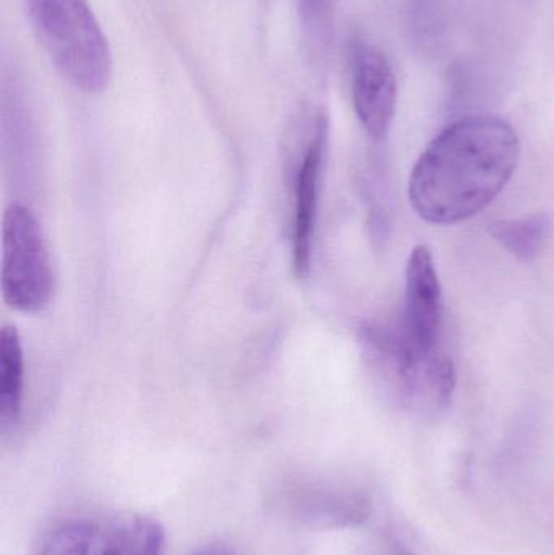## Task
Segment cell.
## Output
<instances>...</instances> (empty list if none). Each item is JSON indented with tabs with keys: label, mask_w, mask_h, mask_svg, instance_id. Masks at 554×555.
<instances>
[{
	"label": "cell",
	"mask_w": 554,
	"mask_h": 555,
	"mask_svg": "<svg viewBox=\"0 0 554 555\" xmlns=\"http://www.w3.org/2000/svg\"><path fill=\"white\" fill-rule=\"evenodd\" d=\"M519 159L516 130L491 116L451 124L413 168L409 197L433 224H455L484 211L506 188Z\"/></svg>",
	"instance_id": "1"
},
{
	"label": "cell",
	"mask_w": 554,
	"mask_h": 555,
	"mask_svg": "<svg viewBox=\"0 0 554 555\" xmlns=\"http://www.w3.org/2000/svg\"><path fill=\"white\" fill-rule=\"evenodd\" d=\"M59 74L77 90L100 93L113 74L109 42L87 0H23Z\"/></svg>",
	"instance_id": "2"
},
{
	"label": "cell",
	"mask_w": 554,
	"mask_h": 555,
	"mask_svg": "<svg viewBox=\"0 0 554 555\" xmlns=\"http://www.w3.org/2000/svg\"><path fill=\"white\" fill-rule=\"evenodd\" d=\"M363 339L403 410L416 416L433 417L451 406L458 374L454 362L442 349L410 351L389 335L383 323L368 325Z\"/></svg>",
	"instance_id": "3"
},
{
	"label": "cell",
	"mask_w": 554,
	"mask_h": 555,
	"mask_svg": "<svg viewBox=\"0 0 554 555\" xmlns=\"http://www.w3.org/2000/svg\"><path fill=\"white\" fill-rule=\"evenodd\" d=\"M267 504L276 517L309 530L358 528L373 514L363 486L315 476H293L273 486Z\"/></svg>",
	"instance_id": "4"
},
{
	"label": "cell",
	"mask_w": 554,
	"mask_h": 555,
	"mask_svg": "<svg viewBox=\"0 0 554 555\" xmlns=\"http://www.w3.org/2000/svg\"><path fill=\"white\" fill-rule=\"evenodd\" d=\"M0 287L3 302L23 313L44 309L54 289L41 227L23 205H12L3 214Z\"/></svg>",
	"instance_id": "5"
},
{
	"label": "cell",
	"mask_w": 554,
	"mask_h": 555,
	"mask_svg": "<svg viewBox=\"0 0 554 555\" xmlns=\"http://www.w3.org/2000/svg\"><path fill=\"white\" fill-rule=\"evenodd\" d=\"M396 341L413 352L439 349L442 289L435 260L426 246H416L405 267V294L399 319L384 323Z\"/></svg>",
	"instance_id": "6"
},
{
	"label": "cell",
	"mask_w": 554,
	"mask_h": 555,
	"mask_svg": "<svg viewBox=\"0 0 554 555\" xmlns=\"http://www.w3.org/2000/svg\"><path fill=\"white\" fill-rule=\"evenodd\" d=\"M328 124L324 113L312 117L311 133L302 153L293 192L292 250L296 276L305 280L311 269L312 237L318 217L321 172L327 145Z\"/></svg>",
	"instance_id": "7"
},
{
	"label": "cell",
	"mask_w": 554,
	"mask_h": 555,
	"mask_svg": "<svg viewBox=\"0 0 554 555\" xmlns=\"http://www.w3.org/2000/svg\"><path fill=\"white\" fill-rule=\"evenodd\" d=\"M351 98L355 113L368 135L384 139L396 116L397 81L389 62L373 46L355 49Z\"/></svg>",
	"instance_id": "8"
},
{
	"label": "cell",
	"mask_w": 554,
	"mask_h": 555,
	"mask_svg": "<svg viewBox=\"0 0 554 555\" xmlns=\"http://www.w3.org/2000/svg\"><path fill=\"white\" fill-rule=\"evenodd\" d=\"M38 555H123L120 531L111 533L90 520H74L55 528Z\"/></svg>",
	"instance_id": "9"
},
{
	"label": "cell",
	"mask_w": 554,
	"mask_h": 555,
	"mask_svg": "<svg viewBox=\"0 0 554 555\" xmlns=\"http://www.w3.org/2000/svg\"><path fill=\"white\" fill-rule=\"evenodd\" d=\"M25 358L15 326L0 330V426L10 429L18 423L25 387Z\"/></svg>",
	"instance_id": "10"
},
{
	"label": "cell",
	"mask_w": 554,
	"mask_h": 555,
	"mask_svg": "<svg viewBox=\"0 0 554 555\" xmlns=\"http://www.w3.org/2000/svg\"><path fill=\"white\" fill-rule=\"evenodd\" d=\"M491 236L520 262H532L542 253L550 234L546 215L491 221Z\"/></svg>",
	"instance_id": "11"
},
{
	"label": "cell",
	"mask_w": 554,
	"mask_h": 555,
	"mask_svg": "<svg viewBox=\"0 0 554 555\" xmlns=\"http://www.w3.org/2000/svg\"><path fill=\"white\" fill-rule=\"evenodd\" d=\"M338 0H296L309 54L321 61L331 48Z\"/></svg>",
	"instance_id": "12"
},
{
	"label": "cell",
	"mask_w": 554,
	"mask_h": 555,
	"mask_svg": "<svg viewBox=\"0 0 554 555\" xmlns=\"http://www.w3.org/2000/svg\"><path fill=\"white\" fill-rule=\"evenodd\" d=\"M123 555H165V530L150 517L133 518L130 527L120 531Z\"/></svg>",
	"instance_id": "13"
},
{
	"label": "cell",
	"mask_w": 554,
	"mask_h": 555,
	"mask_svg": "<svg viewBox=\"0 0 554 555\" xmlns=\"http://www.w3.org/2000/svg\"><path fill=\"white\" fill-rule=\"evenodd\" d=\"M371 555H415L392 534H383L374 543Z\"/></svg>",
	"instance_id": "14"
},
{
	"label": "cell",
	"mask_w": 554,
	"mask_h": 555,
	"mask_svg": "<svg viewBox=\"0 0 554 555\" xmlns=\"http://www.w3.org/2000/svg\"><path fill=\"white\" fill-rule=\"evenodd\" d=\"M191 555H237L233 547L228 546L224 543H211L207 546L201 547Z\"/></svg>",
	"instance_id": "15"
}]
</instances>
